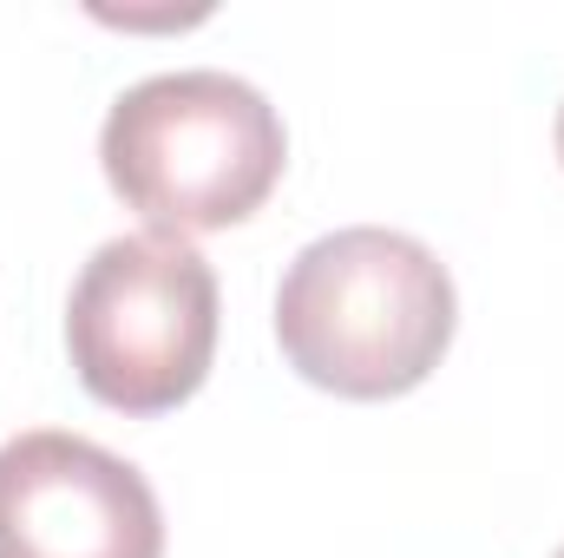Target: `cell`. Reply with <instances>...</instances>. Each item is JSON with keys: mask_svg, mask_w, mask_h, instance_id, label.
Here are the masks:
<instances>
[{"mask_svg": "<svg viewBox=\"0 0 564 558\" xmlns=\"http://www.w3.org/2000/svg\"><path fill=\"white\" fill-rule=\"evenodd\" d=\"M453 277L421 237L355 224L295 250L276 289L289 368L348 401L421 388L453 342Z\"/></svg>", "mask_w": 564, "mask_h": 558, "instance_id": "cell-1", "label": "cell"}, {"mask_svg": "<svg viewBox=\"0 0 564 558\" xmlns=\"http://www.w3.org/2000/svg\"><path fill=\"white\" fill-rule=\"evenodd\" d=\"M99 158L112 191L158 237L230 230L276 191L289 139L276 106L217 66L151 73L106 112Z\"/></svg>", "mask_w": 564, "mask_h": 558, "instance_id": "cell-2", "label": "cell"}, {"mask_svg": "<svg viewBox=\"0 0 564 558\" xmlns=\"http://www.w3.org/2000/svg\"><path fill=\"white\" fill-rule=\"evenodd\" d=\"M66 348L93 401L171 415L204 388L217 355V270L158 230L99 244L66 302Z\"/></svg>", "mask_w": 564, "mask_h": 558, "instance_id": "cell-3", "label": "cell"}, {"mask_svg": "<svg viewBox=\"0 0 564 558\" xmlns=\"http://www.w3.org/2000/svg\"><path fill=\"white\" fill-rule=\"evenodd\" d=\"M0 558H164L158 493L86 433H13L0 447Z\"/></svg>", "mask_w": 564, "mask_h": 558, "instance_id": "cell-4", "label": "cell"}, {"mask_svg": "<svg viewBox=\"0 0 564 558\" xmlns=\"http://www.w3.org/2000/svg\"><path fill=\"white\" fill-rule=\"evenodd\" d=\"M558 158H564V106H558Z\"/></svg>", "mask_w": 564, "mask_h": 558, "instance_id": "cell-5", "label": "cell"}, {"mask_svg": "<svg viewBox=\"0 0 564 558\" xmlns=\"http://www.w3.org/2000/svg\"><path fill=\"white\" fill-rule=\"evenodd\" d=\"M552 558H564V546H558V552H552Z\"/></svg>", "mask_w": 564, "mask_h": 558, "instance_id": "cell-6", "label": "cell"}]
</instances>
